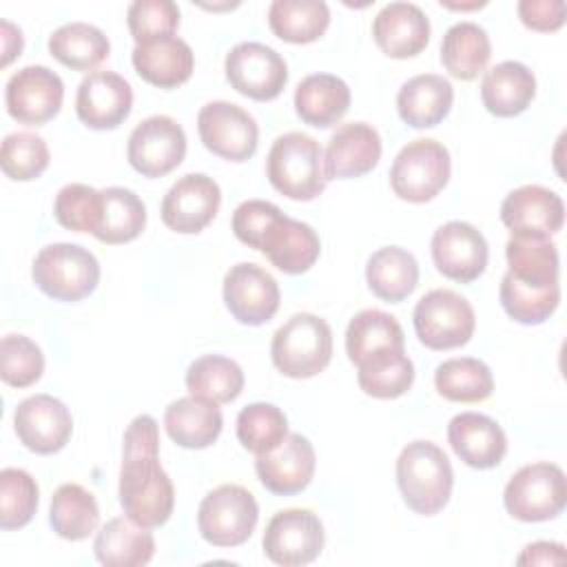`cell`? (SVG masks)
<instances>
[{
  "label": "cell",
  "mask_w": 567,
  "mask_h": 567,
  "mask_svg": "<svg viewBox=\"0 0 567 567\" xmlns=\"http://www.w3.org/2000/svg\"><path fill=\"white\" fill-rule=\"evenodd\" d=\"M166 434L186 450H204L213 445L224 427L217 403L199 396H182L168 403L164 412Z\"/></svg>",
  "instance_id": "f1b7e54d"
},
{
  "label": "cell",
  "mask_w": 567,
  "mask_h": 567,
  "mask_svg": "<svg viewBox=\"0 0 567 567\" xmlns=\"http://www.w3.org/2000/svg\"><path fill=\"white\" fill-rule=\"evenodd\" d=\"M44 372L40 346L24 334H7L0 343V377L11 388H29Z\"/></svg>",
  "instance_id": "c3c4849f"
},
{
  "label": "cell",
  "mask_w": 567,
  "mask_h": 567,
  "mask_svg": "<svg viewBox=\"0 0 567 567\" xmlns=\"http://www.w3.org/2000/svg\"><path fill=\"white\" fill-rule=\"evenodd\" d=\"M257 250L264 252L268 261L281 272L301 275L310 270L319 259L321 241L310 224L286 217L281 213L266 228Z\"/></svg>",
  "instance_id": "603a6c76"
},
{
  "label": "cell",
  "mask_w": 567,
  "mask_h": 567,
  "mask_svg": "<svg viewBox=\"0 0 567 567\" xmlns=\"http://www.w3.org/2000/svg\"><path fill=\"white\" fill-rule=\"evenodd\" d=\"M277 279L257 264L239 261L224 275V303L233 319L244 326H261L279 310Z\"/></svg>",
  "instance_id": "9a60e30c"
},
{
  "label": "cell",
  "mask_w": 567,
  "mask_h": 567,
  "mask_svg": "<svg viewBox=\"0 0 567 567\" xmlns=\"http://www.w3.org/2000/svg\"><path fill=\"white\" fill-rule=\"evenodd\" d=\"M270 357L284 377H317L332 359V330L328 321L310 312L292 315L272 334Z\"/></svg>",
  "instance_id": "277c9868"
},
{
  "label": "cell",
  "mask_w": 567,
  "mask_h": 567,
  "mask_svg": "<svg viewBox=\"0 0 567 567\" xmlns=\"http://www.w3.org/2000/svg\"><path fill=\"white\" fill-rule=\"evenodd\" d=\"M53 215L73 233H95L102 217V190L86 184H66L58 190Z\"/></svg>",
  "instance_id": "7dc6e473"
},
{
  "label": "cell",
  "mask_w": 567,
  "mask_h": 567,
  "mask_svg": "<svg viewBox=\"0 0 567 567\" xmlns=\"http://www.w3.org/2000/svg\"><path fill=\"white\" fill-rule=\"evenodd\" d=\"M2 27V66H7L16 55L22 53V31L18 27H13L9 20L0 22Z\"/></svg>",
  "instance_id": "db71d44e"
},
{
  "label": "cell",
  "mask_w": 567,
  "mask_h": 567,
  "mask_svg": "<svg viewBox=\"0 0 567 567\" xmlns=\"http://www.w3.org/2000/svg\"><path fill=\"white\" fill-rule=\"evenodd\" d=\"M186 155V133L168 115L142 120L128 135V164L144 177H164L175 171Z\"/></svg>",
  "instance_id": "4fadbf2b"
},
{
  "label": "cell",
  "mask_w": 567,
  "mask_h": 567,
  "mask_svg": "<svg viewBox=\"0 0 567 567\" xmlns=\"http://www.w3.org/2000/svg\"><path fill=\"white\" fill-rule=\"evenodd\" d=\"M288 436V419L272 403H250L237 414V439L255 456L272 452Z\"/></svg>",
  "instance_id": "ee69618b"
},
{
  "label": "cell",
  "mask_w": 567,
  "mask_h": 567,
  "mask_svg": "<svg viewBox=\"0 0 567 567\" xmlns=\"http://www.w3.org/2000/svg\"><path fill=\"white\" fill-rule=\"evenodd\" d=\"M396 485L412 512L434 516L452 496V463L436 443L423 439L412 441L396 458Z\"/></svg>",
  "instance_id": "7a4b0ae2"
},
{
  "label": "cell",
  "mask_w": 567,
  "mask_h": 567,
  "mask_svg": "<svg viewBox=\"0 0 567 567\" xmlns=\"http://www.w3.org/2000/svg\"><path fill=\"white\" fill-rule=\"evenodd\" d=\"M454 102L450 80L436 73H421L403 82L396 93L399 117L412 128H432L441 124Z\"/></svg>",
  "instance_id": "4316f807"
},
{
  "label": "cell",
  "mask_w": 567,
  "mask_h": 567,
  "mask_svg": "<svg viewBox=\"0 0 567 567\" xmlns=\"http://www.w3.org/2000/svg\"><path fill=\"white\" fill-rule=\"evenodd\" d=\"M93 551L106 567H142L155 554V538L148 527L137 525L128 516H117L100 527Z\"/></svg>",
  "instance_id": "4dcf8cb0"
},
{
  "label": "cell",
  "mask_w": 567,
  "mask_h": 567,
  "mask_svg": "<svg viewBox=\"0 0 567 567\" xmlns=\"http://www.w3.org/2000/svg\"><path fill=\"white\" fill-rule=\"evenodd\" d=\"M259 520L255 496L235 483H224L210 489L197 509V529L213 547L244 545Z\"/></svg>",
  "instance_id": "ba28073f"
},
{
  "label": "cell",
  "mask_w": 567,
  "mask_h": 567,
  "mask_svg": "<svg viewBox=\"0 0 567 567\" xmlns=\"http://www.w3.org/2000/svg\"><path fill=\"white\" fill-rule=\"evenodd\" d=\"M372 38L390 58H414L430 42V20L412 2H390L374 16Z\"/></svg>",
  "instance_id": "d4e9b609"
},
{
  "label": "cell",
  "mask_w": 567,
  "mask_h": 567,
  "mask_svg": "<svg viewBox=\"0 0 567 567\" xmlns=\"http://www.w3.org/2000/svg\"><path fill=\"white\" fill-rule=\"evenodd\" d=\"M133 89L115 71L89 73L75 93V113L80 122L95 131L117 128L131 113Z\"/></svg>",
  "instance_id": "ffe728a7"
},
{
  "label": "cell",
  "mask_w": 567,
  "mask_h": 567,
  "mask_svg": "<svg viewBox=\"0 0 567 567\" xmlns=\"http://www.w3.org/2000/svg\"><path fill=\"white\" fill-rule=\"evenodd\" d=\"M270 31L290 44L319 40L330 24V9L323 0H275L268 7Z\"/></svg>",
  "instance_id": "d590c367"
},
{
  "label": "cell",
  "mask_w": 567,
  "mask_h": 567,
  "mask_svg": "<svg viewBox=\"0 0 567 567\" xmlns=\"http://www.w3.org/2000/svg\"><path fill=\"white\" fill-rule=\"evenodd\" d=\"M226 80L230 86L257 102H270L281 95L288 82V64L261 42H239L226 53Z\"/></svg>",
  "instance_id": "7c38bea8"
},
{
  "label": "cell",
  "mask_w": 567,
  "mask_h": 567,
  "mask_svg": "<svg viewBox=\"0 0 567 567\" xmlns=\"http://www.w3.org/2000/svg\"><path fill=\"white\" fill-rule=\"evenodd\" d=\"M197 131L204 146L228 162H246L257 153L259 126L235 102L215 100L204 104L197 115Z\"/></svg>",
  "instance_id": "8fae6325"
},
{
  "label": "cell",
  "mask_w": 567,
  "mask_h": 567,
  "mask_svg": "<svg viewBox=\"0 0 567 567\" xmlns=\"http://www.w3.org/2000/svg\"><path fill=\"white\" fill-rule=\"evenodd\" d=\"M281 210L272 202L266 199H246L241 202L233 213V233L235 237L255 248L259 246L266 228L272 224L275 217H279Z\"/></svg>",
  "instance_id": "f907efd6"
},
{
  "label": "cell",
  "mask_w": 567,
  "mask_h": 567,
  "mask_svg": "<svg viewBox=\"0 0 567 567\" xmlns=\"http://www.w3.org/2000/svg\"><path fill=\"white\" fill-rule=\"evenodd\" d=\"M436 392L454 403H481L494 392V377L487 363L474 357H456L439 363L434 372Z\"/></svg>",
  "instance_id": "60d3db41"
},
{
  "label": "cell",
  "mask_w": 567,
  "mask_h": 567,
  "mask_svg": "<svg viewBox=\"0 0 567 567\" xmlns=\"http://www.w3.org/2000/svg\"><path fill=\"white\" fill-rule=\"evenodd\" d=\"M365 281L374 297L399 303L410 297L419 284V264L414 255L401 246H383L370 255Z\"/></svg>",
  "instance_id": "1f68e13d"
},
{
  "label": "cell",
  "mask_w": 567,
  "mask_h": 567,
  "mask_svg": "<svg viewBox=\"0 0 567 567\" xmlns=\"http://www.w3.org/2000/svg\"><path fill=\"white\" fill-rule=\"evenodd\" d=\"M13 430L27 450L35 454H55L73 434V416L60 399L51 394H33L18 403L13 412Z\"/></svg>",
  "instance_id": "ac0fdd59"
},
{
  "label": "cell",
  "mask_w": 567,
  "mask_h": 567,
  "mask_svg": "<svg viewBox=\"0 0 567 567\" xmlns=\"http://www.w3.org/2000/svg\"><path fill=\"white\" fill-rule=\"evenodd\" d=\"M49 523L53 532L64 540L89 538L100 523V507L95 496L78 483H62L49 507Z\"/></svg>",
  "instance_id": "8d00e7d4"
},
{
  "label": "cell",
  "mask_w": 567,
  "mask_h": 567,
  "mask_svg": "<svg viewBox=\"0 0 567 567\" xmlns=\"http://www.w3.org/2000/svg\"><path fill=\"white\" fill-rule=\"evenodd\" d=\"M412 321L419 341L430 350L461 348L476 328L472 303L450 288L425 292L414 306Z\"/></svg>",
  "instance_id": "9c48e42d"
},
{
  "label": "cell",
  "mask_w": 567,
  "mask_h": 567,
  "mask_svg": "<svg viewBox=\"0 0 567 567\" xmlns=\"http://www.w3.org/2000/svg\"><path fill=\"white\" fill-rule=\"evenodd\" d=\"M447 441L454 454L474 470L496 467L507 452L503 427L478 412H461L447 423Z\"/></svg>",
  "instance_id": "cb8c5ba5"
},
{
  "label": "cell",
  "mask_w": 567,
  "mask_h": 567,
  "mask_svg": "<svg viewBox=\"0 0 567 567\" xmlns=\"http://www.w3.org/2000/svg\"><path fill=\"white\" fill-rule=\"evenodd\" d=\"M509 275L532 288H549L558 284V248L551 237L512 235L505 244Z\"/></svg>",
  "instance_id": "d6a6232c"
},
{
  "label": "cell",
  "mask_w": 567,
  "mask_h": 567,
  "mask_svg": "<svg viewBox=\"0 0 567 567\" xmlns=\"http://www.w3.org/2000/svg\"><path fill=\"white\" fill-rule=\"evenodd\" d=\"M498 297H501L503 310L514 321L525 326H538L556 312L560 301V284L549 288H532L516 281L509 272H505L501 279Z\"/></svg>",
  "instance_id": "7bdbcfd3"
},
{
  "label": "cell",
  "mask_w": 567,
  "mask_h": 567,
  "mask_svg": "<svg viewBox=\"0 0 567 567\" xmlns=\"http://www.w3.org/2000/svg\"><path fill=\"white\" fill-rule=\"evenodd\" d=\"M266 175L275 190L288 199L310 202L326 190V164L319 142L306 133L279 135L266 157Z\"/></svg>",
  "instance_id": "3957f363"
},
{
  "label": "cell",
  "mask_w": 567,
  "mask_h": 567,
  "mask_svg": "<svg viewBox=\"0 0 567 567\" xmlns=\"http://www.w3.org/2000/svg\"><path fill=\"white\" fill-rule=\"evenodd\" d=\"M436 270L458 284H470L485 272L487 241L478 228L467 221H447L439 226L430 241Z\"/></svg>",
  "instance_id": "e0dca14e"
},
{
  "label": "cell",
  "mask_w": 567,
  "mask_h": 567,
  "mask_svg": "<svg viewBox=\"0 0 567 567\" xmlns=\"http://www.w3.org/2000/svg\"><path fill=\"white\" fill-rule=\"evenodd\" d=\"M492 55L487 31L476 22L452 24L441 40V62L445 71L463 82L478 78Z\"/></svg>",
  "instance_id": "836d02e7"
},
{
  "label": "cell",
  "mask_w": 567,
  "mask_h": 567,
  "mask_svg": "<svg viewBox=\"0 0 567 567\" xmlns=\"http://www.w3.org/2000/svg\"><path fill=\"white\" fill-rule=\"evenodd\" d=\"M186 390L190 396L213 401L217 405L235 401L244 390V370L237 361L221 354H204L186 370Z\"/></svg>",
  "instance_id": "ab89813d"
},
{
  "label": "cell",
  "mask_w": 567,
  "mask_h": 567,
  "mask_svg": "<svg viewBox=\"0 0 567 567\" xmlns=\"http://www.w3.org/2000/svg\"><path fill=\"white\" fill-rule=\"evenodd\" d=\"M388 348H405L403 328L392 315L368 308L350 319L346 328V352L354 365L365 357Z\"/></svg>",
  "instance_id": "b9f144b4"
},
{
  "label": "cell",
  "mask_w": 567,
  "mask_h": 567,
  "mask_svg": "<svg viewBox=\"0 0 567 567\" xmlns=\"http://www.w3.org/2000/svg\"><path fill=\"white\" fill-rule=\"evenodd\" d=\"M146 226L144 202L124 186L102 190V217L93 237L102 244H126L140 237Z\"/></svg>",
  "instance_id": "f35d334b"
},
{
  "label": "cell",
  "mask_w": 567,
  "mask_h": 567,
  "mask_svg": "<svg viewBox=\"0 0 567 567\" xmlns=\"http://www.w3.org/2000/svg\"><path fill=\"white\" fill-rule=\"evenodd\" d=\"M381 135L372 124H341L323 151L328 179H354L370 173L381 159Z\"/></svg>",
  "instance_id": "7402d4cb"
},
{
  "label": "cell",
  "mask_w": 567,
  "mask_h": 567,
  "mask_svg": "<svg viewBox=\"0 0 567 567\" xmlns=\"http://www.w3.org/2000/svg\"><path fill=\"white\" fill-rule=\"evenodd\" d=\"M359 388L374 399L403 396L414 383V363L405 348L379 350L357 363Z\"/></svg>",
  "instance_id": "e575fe53"
},
{
  "label": "cell",
  "mask_w": 567,
  "mask_h": 567,
  "mask_svg": "<svg viewBox=\"0 0 567 567\" xmlns=\"http://www.w3.org/2000/svg\"><path fill=\"white\" fill-rule=\"evenodd\" d=\"M565 545L563 543H549V540H536L523 549V554L516 558L518 565H560L565 563Z\"/></svg>",
  "instance_id": "f5cc1de1"
},
{
  "label": "cell",
  "mask_w": 567,
  "mask_h": 567,
  "mask_svg": "<svg viewBox=\"0 0 567 567\" xmlns=\"http://www.w3.org/2000/svg\"><path fill=\"white\" fill-rule=\"evenodd\" d=\"M120 505L142 527H162L175 507L171 476L159 465V427L151 414L135 416L124 432Z\"/></svg>",
  "instance_id": "6da1fadb"
},
{
  "label": "cell",
  "mask_w": 567,
  "mask_h": 567,
  "mask_svg": "<svg viewBox=\"0 0 567 567\" xmlns=\"http://www.w3.org/2000/svg\"><path fill=\"white\" fill-rule=\"evenodd\" d=\"M33 284L51 299L80 301L100 284V264L95 255L80 244H49L31 266Z\"/></svg>",
  "instance_id": "5b68a950"
},
{
  "label": "cell",
  "mask_w": 567,
  "mask_h": 567,
  "mask_svg": "<svg viewBox=\"0 0 567 567\" xmlns=\"http://www.w3.org/2000/svg\"><path fill=\"white\" fill-rule=\"evenodd\" d=\"M219 204V184L204 173H188L168 188L159 213L166 228L182 235H195L215 219Z\"/></svg>",
  "instance_id": "2e32d148"
},
{
  "label": "cell",
  "mask_w": 567,
  "mask_h": 567,
  "mask_svg": "<svg viewBox=\"0 0 567 567\" xmlns=\"http://www.w3.org/2000/svg\"><path fill=\"white\" fill-rule=\"evenodd\" d=\"M505 509L523 523H543L563 514L567 505L565 472L556 463L523 465L505 485Z\"/></svg>",
  "instance_id": "8992f818"
},
{
  "label": "cell",
  "mask_w": 567,
  "mask_h": 567,
  "mask_svg": "<svg viewBox=\"0 0 567 567\" xmlns=\"http://www.w3.org/2000/svg\"><path fill=\"white\" fill-rule=\"evenodd\" d=\"M501 221L512 235L551 237L565 224V204L558 193L538 184H525L503 199Z\"/></svg>",
  "instance_id": "44dd1931"
},
{
  "label": "cell",
  "mask_w": 567,
  "mask_h": 567,
  "mask_svg": "<svg viewBox=\"0 0 567 567\" xmlns=\"http://www.w3.org/2000/svg\"><path fill=\"white\" fill-rule=\"evenodd\" d=\"M64 100L62 78L44 64H29L16 71L4 86L7 113L29 126L53 120Z\"/></svg>",
  "instance_id": "5bb4252c"
},
{
  "label": "cell",
  "mask_w": 567,
  "mask_h": 567,
  "mask_svg": "<svg viewBox=\"0 0 567 567\" xmlns=\"http://www.w3.org/2000/svg\"><path fill=\"white\" fill-rule=\"evenodd\" d=\"M315 465V447L299 432H288V436L272 452L255 458V472L261 485L277 496L303 492L312 481Z\"/></svg>",
  "instance_id": "d6986e66"
},
{
  "label": "cell",
  "mask_w": 567,
  "mask_h": 567,
  "mask_svg": "<svg viewBox=\"0 0 567 567\" xmlns=\"http://www.w3.org/2000/svg\"><path fill=\"white\" fill-rule=\"evenodd\" d=\"M111 51V42L102 29L89 22H66L49 35V53L73 71H91L100 66Z\"/></svg>",
  "instance_id": "74e56055"
},
{
  "label": "cell",
  "mask_w": 567,
  "mask_h": 567,
  "mask_svg": "<svg viewBox=\"0 0 567 567\" xmlns=\"http://www.w3.org/2000/svg\"><path fill=\"white\" fill-rule=\"evenodd\" d=\"M131 62L144 82L159 89H175L184 84L195 69L193 49L177 35L135 44Z\"/></svg>",
  "instance_id": "484cf974"
},
{
  "label": "cell",
  "mask_w": 567,
  "mask_h": 567,
  "mask_svg": "<svg viewBox=\"0 0 567 567\" xmlns=\"http://www.w3.org/2000/svg\"><path fill=\"white\" fill-rule=\"evenodd\" d=\"M326 545L321 518L306 507H290L277 512L264 532V554L284 567H301L319 558Z\"/></svg>",
  "instance_id": "30bf717a"
},
{
  "label": "cell",
  "mask_w": 567,
  "mask_h": 567,
  "mask_svg": "<svg viewBox=\"0 0 567 567\" xmlns=\"http://www.w3.org/2000/svg\"><path fill=\"white\" fill-rule=\"evenodd\" d=\"M126 24L135 44L168 38L179 27V7L173 0H135L128 4Z\"/></svg>",
  "instance_id": "681fc988"
},
{
  "label": "cell",
  "mask_w": 567,
  "mask_h": 567,
  "mask_svg": "<svg viewBox=\"0 0 567 567\" xmlns=\"http://www.w3.org/2000/svg\"><path fill=\"white\" fill-rule=\"evenodd\" d=\"M443 7H450V9H476V7H483L485 2H472V4H450V2H441Z\"/></svg>",
  "instance_id": "11a10c76"
},
{
  "label": "cell",
  "mask_w": 567,
  "mask_h": 567,
  "mask_svg": "<svg viewBox=\"0 0 567 567\" xmlns=\"http://www.w3.org/2000/svg\"><path fill=\"white\" fill-rule=\"evenodd\" d=\"M450 173V151L432 137H419L396 153L390 168V186L396 197L423 204L445 188Z\"/></svg>",
  "instance_id": "52a82bcc"
},
{
  "label": "cell",
  "mask_w": 567,
  "mask_h": 567,
  "mask_svg": "<svg viewBox=\"0 0 567 567\" xmlns=\"http://www.w3.org/2000/svg\"><path fill=\"white\" fill-rule=\"evenodd\" d=\"M49 146L47 142L31 131L9 133L2 140L0 166L9 179L29 182L40 177L49 166Z\"/></svg>",
  "instance_id": "bcb514c9"
},
{
  "label": "cell",
  "mask_w": 567,
  "mask_h": 567,
  "mask_svg": "<svg viewBox=\"0 0 567 567\" xmlns=\"http://www.w3.org/2000/svg\"><path fill=\"white\" fill-rule=\"evenodd\" d=\"M38 483L29 472L4 467L0 472V527L11 532L29 525L38 509Z\"/></svg>",
  "instance_id": "f6af8a7d"
},
{
  "label": "cell",
  "mask_w": 567,
  "mask_h": 567,
  "mask_svg": "<svg viewBox=\"0 0 567 567\" xmlns=\"http://www.w3.org/2000/svg\"><path fill=\"white\" fill-rule=\"evenodd\" d=\"M518 18L520 22L540 33L558 31L565 24L567 7L563 0H520L518 2Z\"/></svg>",
  "instance_id": "816d5d0a"
},
{
  "label": "cell",
  "mask_w": 567,
  "mask_h": 567,
  "mask_svg": "<svg viewBox=\"0 0 567 567\" xmlns=\"http://www.w3.org/2000/svg\"><path fill=\"white\" fill-rule=\"evenodd\" d=\"M350 109V86L332 73L306 75L295 89V111L301 122L328 128Z\"/></svg>",
  "instance_id": "f546056e"
},
{
  "label": "cell",
  "mask_w": 567,
  "mask_h": 567,
  "mask_svg": "<svg viewBox=\"0 0 567 567\" xmlns=\"http://www.w3.org/2000/svg\"><path fill=\"white\" fill-rule=\"evenodd\" d=\"M536 95V78L523 62L505 60L485 71L481 82L483 106L496 117H514L527 111Z\"/></svg>",
  "instance_id": "83f0119b"
}]
</instances>
